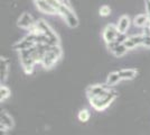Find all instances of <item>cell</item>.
I'll return each mask as SVG.
<instances>
[{"label":"cell","mask_w":150,"mask_h":135,"mask_svg":"<svg viewBox=\"0 0 150 135\" xmlns=\"http://www.w3.org/2000/svg\"><path fill=\"white\" fill-rule=\"evenodd\" d=\"M115 97H117V94L112 90H110L109 92H106L105 95H103V96L90 99V103H91V106L93 107L94 109L101 111V110L105 109L106 107L115 99Z\"/></svg>","instance_id":"obj_1"},{"label":"cell","mask_w":150,"mask_h":135,"mask_svg":"<svg viewBox=\"0 0 150 135\" xmlns=\"http://www.w3.org/2000/svg\"><path fill=\"white\" fill-rule=\"evenodd\" d=\"M36 25L38 27V31L40 33H43L45 36L48 37V45L50 46H55V45L59 44V39H58V36L56 35V33L54 32L50 26L43 19H39L36 21Z\"/></svg>","instance_id":"obj_2"},{"label":"cell","mask_w":150,"mask_h":135,"mask_svg":"<svg viewBox=\"0 0 150 135\" xmlns=\"http://www.w3.org/2000/svg\"><path fill=\"white\" fill-rule=\"evenodd\" d=\"M58 14L64 18V20L66 21V24L69 27H72V28L77 27V25H79V19H77L76 15L71 9L69 6L65 5V4H62V6L59 7V9H58Z\"/></svg>","instance_id":"obj_3"},{"label":"cell","mask_w":150,"mask_h":135,"mask_svg":"<svg viewBox=\"0 0 150 135\" xmlns=\"http://www.w3.org/2000/svg\"><path fill=\"white\" fill-rule=\"evenodd\" d=\"M111 89L108 84H94V86H90L86 89V95L88 99H93V98H98L105 95Z\"/></svg>","instance_id":"obj_4"},{"label":"cell","mask_w":150,"mask_h":135,"mask_svg":"<svg viewBox=\"0 0 150 135\" xmlns=\"http://www.w3.org/2000/svg\"><path fill=\"white\" fill-rule=\"evenodd\" d=\"M119 33L120 32L119 29H118V27H117V25L110 24V25H108L103 29V39H104L106 43H110V42H112V41L117 39Z\"/></svg>","instance_id":"obj_5"},{"label":"cell","mask_w":150,"mask_h":135,"mask_svg":"<svg viewBox=\"0 0 150 135\" xmlns=\"http://www.w3.org/2000/svg\"><path fill=\"white\" fill-rule=\"evenodd\" d=\"M34 2H35L38 10L46 14V15H56V14H58L56 9H54L46 0H34Z\"/></svg>","instance_id":"obj_6"},{"label":"cell","mask_w":150,"mask_h":135,"mask_svg":"<svg viewBox=\"0 0 150 135\" xmlns=\"http://www.w3.org/2000/svg\"><path fill=\"white\" fill-rule=\"evenodd\" d=\"M58 59L59 58H58L56 54L50 50H50H48V52L46 53L44 60H43V62H42V64L44 65V68H46V69H50V68H52L53 65L56 63Z\"/></svg>","instance_id":"obj_7"},{"label":"cell","mask_w":150,"mask_h":135,"mask_svg":"<svg viewBox=\"0 0 150 135\" xmlns=\"http://www.w3.org/2000/svg\"><path fill=\"white\" fill-rule=\"evenodd\" d=\"M36 21H34L33 17H31L29 14H23L20 16V18L18 19V26L21 27V28H26V29H29L31 26L35 25Z\"/></svg>","instance_id":"obj_8"},{"label":"cell","mask_w":150,"mask_h":135,"mask_svg":"<svg viewBox=\"0 0 150 135\" xmlns=\"http://www.w3.org/2000/svg\"><path fill=\"white\" fill-rule=\"evenodd\" d=\"M35 43H33L30 41H28L27 39H23L18 41V42H16L15 44L13 45V50H17V51H24V50H28V49H30L33 46H35Z\"/></svg>","instance_id":"obj_9"},{"label":"cell","mask_w":150,"mask_h":135,"mask_svg":"<svg viewBox=\"0 0 150 135\" xmlns=\"http://www.w3.org/2000/svg\"><path fill=\"white\" fill-rule=\"evenodd\" d=\"M20 64L23 66V69L26 73H31L33 70H34V66L36 64V62L33 60L31 56L29 58H23L20 59Z\"/></svg>","instance_id":"obj_10"},{"label":"cell","mask_w":150,"mask_h":135,"mask_svg":"<svg viewBox=\"0 0 150 135\" xmlns=\"http://www.w3.org/2000/svg\"><path fill=\"white\" fill-rule=\"evenodd\" d=\"M13 126V118L7 114L6 111H1L0 115V127H5V129H9Z\"/></svg>","instance_id":"obj_11"},{"label":"cell","mask_w":150,"mask_h":135,"mask_svg":"<svg viewBox=\"0 0 150 135\" xmlns=\"http://www.w3.org/2000/svg\"><path fill=\"white\" fill-rule=\"evenodd\" d=\"M117 27L119 29L120 33H125L129 27H130V18L128 16H122L119 20H118V24H117Z\"/></svg>","instance_id":"obj_12"},{"label":"cell","mask_w":150,"mask_h":135,"mask_svg":"<svg viewBox=\"0 0 150 135\" xmlns=\"http://www.w3.org/2000/svg\"><path fill=\"white\" fill-rule=\"evenodd\" d=\"M120 78L123 80H131L137 76V71L134 69H122L119 71Z\"/></svg>","instance_id":"obj_13"},{"label":"cell","mask_w":150,"mask_h":135,"mask_svg":"<svg viewBox=\"0 0 150 135\" xmlns=\"http://www.w3.org/2000/svg\"><path fill=\"white\" fill-rule=\"evenodd\" d=\"M8 65H9V61L7 59L1 58L0 61V77H1V81L6 80L7 76H8Z\"/></svg>","instance_id":"obj_14"},{"label":"cell","mask_w":150,"mask_h":135,"mask_svg":"<svg viewBox=\"0 0 150 135\" xmlns=\"http://www.w3.org/2000/svg\"><path fill=\"white\" fill-rule=\"evenodd\" d=\"M148 21H149V18H148L147 14L146 15L141 14V15H138L137 17L133 19V24L138 26V27H144V26L147 25Z\"/></svg>","instance_id":"obj_15"},{"label":"cell","mask_w":150,"mask_h":135,"mask_svg":"<svg viewBox=\"0 0 150 135\" xmlns=\"http://www.w3.org/2000/svg\"><path fill=\"white\" fill-rule=\"evenodd\" d=\"M120 80H121V78H120L119 72H111V73L108 76L106 84H108L109 87H111V86H114V84H118Z\"/></svg>","instance_id":"obj_16"},{"label":"cell","mask_w":150,"mask_h":135,"mask_svg":"<svg viewBox=\"0 0 150 135\" xmlns=\"http://www.w3.org/2000/svg\"><path fill=\"white\" fill-rule=\"evenodd\" d=\"M128 51H129V50L125 47V44H120V45H118L114 50H113L112 53L117 56V58H121V56H123Z\"/></svg>","instance_id":"obj_17"},{"label":"cell","mask_w":150,"mask_h":135,"mask_svg":"<svg viewBox=\"0 0 150 135\" xmlns=\"http://www.w3.org/2000/svg\"><path fill=\"white\" fill-rule=\"evenodd\" d=\"M9 96H10L9 88L6 87V86H1V88H0V100L4 101V100H6L7 98H9Z\"/></svg>","instance_id":"obj_18"},{"label":"cell","mask_w":150,"mask_h":135,"mask_svg":"<svg viewBox=\"0 0 150 135\" xmlns=\"http://www.w3.org/2000/svg\"><path fill=\"white\" fill-rule=\"evenodd\" d=\"M88 118H90V113L88 109H82L79 113V119L81 122H88Z\"/></svg>","instance_id":"obj_19"},{"label":"cell","mask_w":150,"mask_h":135,"mask_svg":"<svg viewBox=\"0 0 150 135\" xmlns=\"http://www.w3.org/2000/svg\"><path fill=\"white\" fill-rule=\"evenodd\" d=\"M127 39H128V36H127L125 33H119V35L117 36V39H114V41H115L117 44L120 45V44H123L125 41H127Z\"/></svg>","instance_id":"obj_20"},{"label":"cell","mask_w":150,"mask_h":135,"mask_svg":"<svg viewBox=\"0 0 150 135\" xmlns=\"http://www.w3.org/2000/svg\"><path fill=\"white\" fill-rule=\"evenodd\" d=\"M130 39L133 41V43L139 46V45H142V42H144V35H133V36H130Z\"/></svg>","instance_id":"obj_21"},{"label":"cell","mask_w":150,"mask_h":135,"mask_svg":"<svg viewBox=\"0 0 150 135\" xmlns=\"http://www.w3.org/2000/svg\"><path fill=\"white\" fill-rule=\"evenodd\" d=\"M48 4H50V6L53 7L54 9H56L57 11H58V9H59V7L62 6V1L61 0H46Z\"/></svg>","instance_id":"obj_22"},{"label":"cell","mask_w":150,"mask_h":135,"mask_svg":"<svg viewBox=\"0 0 150 135\" xmlns=\"http://www.w3.org/2000/svg\"><path fill=\"white\" fill-rule=\"evenodd\" d=\"M111 14V9L109 6H102L100 8V15L101 16H109Z\"/></svg>","instance_id":"obj_23"},{"label":"cell","mask_w":150,"mask_h":135,"mask_svg":"<svg viewBox=\"0 0 150 135\" xmlns=\"http://www.w3.org/2000/svg\"><path fill=\"white\" fill-rule=\"evenodd\" d=\"M123 44H125V46L127 47V49H128V50H132V49L137 47V45L133 43V41H132L130 37H128V39H127V41H125Z\"/></svg>","instance_id":"obj_24"},{"label":"cell","mask_w":150,"mask_h":135,"mask_svg":"<svg viewBox=\"0 0 150 135\" xmlns=\"http://www.w3.org/2000/svg\"><path fill=\"white\" fill-rule=\"evenodd\" d=\"M142 45H144V47H150V36H144Z\"/></svg>","instance_id":"obj_25"},{"label":"cell","mask_w":150,"mask_h":135,"mask_svg":"<svg viewBox=\"0 0 150 135\" xmlns=\"http://www.w3.org/2000/svg\"><path fill=\"white\" fill-rule=\"evenodd\" d=\"M146 11H147V16L150 21V0H146Z\"/></svg>","instance_id":"obj_26"},{"label":"cell","mask_w":150,"mask_h":135,"mask_svg":"<svg viewBox=\"0 0 150 135\" xmlns=\"http://www.w3.org/2000/svg\"><path fill=\"white\" fill-rule=\"evenodd\" d=\"M0 131H1V132H0V135H7V131H8L7 129H5V127H0Z\"/></svg>","instance_id":"obj_27"}]
</instances>
